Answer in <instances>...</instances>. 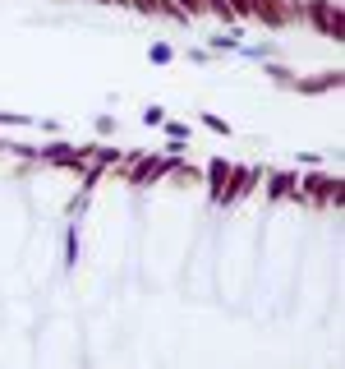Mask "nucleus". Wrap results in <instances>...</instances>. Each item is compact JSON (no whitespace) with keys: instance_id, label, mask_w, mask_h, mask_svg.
Returning a JSON list of instances; mask_svg holds the SVG:
<instances>
[{"instance_id":"1","label":"nucleus","mask_w":345,"mask_h":369,"mask_svg":"<svg viewBox=\"0 0 345 369\" xmlns=\"http://www.w3.org/2000/svg\"><path fill=\"white\" fill-rule=\"evenodd\" d=\"M147 61H152V65H171L175 61V46L171 42H152V46H147Z\"/></svg>"},{"instance_id":"2","label":"nucleus","mask_w":345,"mask_h":369,"mask_svg":"<svg viewBox=\"0 0 345 369\" xmlns=\"http://www.w3.org/2000/svg\"><path fill=\"white\" fill-rule=\"evenodd\" d=\"M336 83H341V74H327V79H304L299 88L304 93H322V88H336Z\"/></svg>"},{"instance_id":"3","label":"nucleus","mask_w":345,"mask_h":369,"mask_svg":"<svg viewBox=\"0 0 345 369\" xmlns=\"http://www.w3.org/2000/svg\"><path fill=\"white\" fill-rule=\"evenodd\" d=\"M294 189V176H290V171H276V176H272V194H290Z\"/></svg>"},{"instance_id":"4","label":"nucleus","mask_w":345,"mask_h":369,"mask_svg":"<svg viewBox=\"0 0 345 369\" xmlns=\"http://www.w3.org/2000/svg\"><path fill=\"white\" fill-rule=\"evenodd\" d=\"M304 184H309V194H313V199H322V194H331V184H336V180H322V176H313V180H304Z\"/></svg>"},{"instance_id":"5","label":"nucleus","mask_w":345,"mask_h":369,"mask_svg":"<svg viewBox=\"0 0 345 369\" xmlns=\"http://www.w3.org/2000/svg\"><path fill=\"white\" fill-rule=\"evenodd\" d=\"M143 120H147V125H166V111H161V106H147Z\"/></svg>"},{"instance_id":"6","label":"nucleus","mask_w":345,"mask_h":369,"mask_svg":"<svg viewBox=\"0 0 345 369\" xmlns=\"http://www.w3.org/2000/svg\"><path fill=\"white\" fill-rule=\"evenodd\" d=\"M0 125H33L28 115H18V111H0Z\"/></svg>"},{"instance_id":"7","label":"nucleus","mask_w":345,"mask_h":369,"mask_svg":"<svg viewBox=\"0 0 345 369\" xmlns=\"http://www.w3.org/2000/svg\"><path fill=\"white\" fill-rule=\"evenodd\" d=\"M212 46H216V51H240V42H235V37H212Z\"/></svg>"},{"instance_id":"8","label":"nucleus","mask_w":345,"mask_h":369,"mask_svg":"<svg viewBox=\"0 0 345 369\" xmlns=\"http://www.w3.org/2000/svg\"><path fill=\"white\" fill-rule=\"evenodd\" d=\"M166 134H171L175 143H184V139H189V125H166Z\"/></svg>"}]
</instances>
